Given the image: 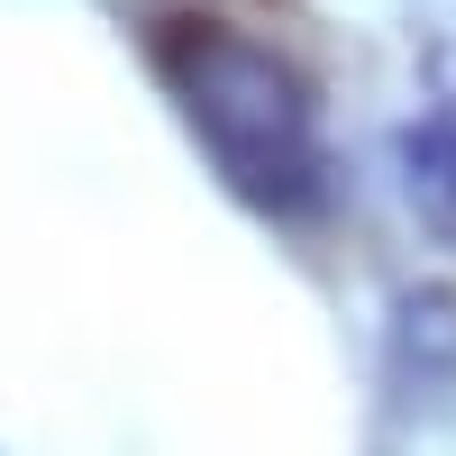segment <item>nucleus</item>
Masks as SVG:
<instances>
[{"mask_svg": "<svg viewBox=\"0 0 456 456\" xmlns=\"http://www.w3.org/2000/svg\"><path fill=\"white\" fill-rule=\"evenodd\" d=\"M137 46H146V73L165 83L183 137L201 146V165L219 174V192L238 210L274 219V228H311L329 210L320 92L274 37L174 0L137 28Z\"/></svg>", "mask_w": 456, "mask_h": 456, "instance_id": "nucleus-1", "label": "nucleus"}, {"mask_svg": "<svg viewBox=\"0 0 456 456\" xmlns=\"http://www.w3.org/2000/svg\"><path fill=\"white\" fill-rule=\"evenodd\" d=\"M374 374H384V402H393V411H447V402H456V292H447V283L393 292Z\"/></svg>", "mask_w": 456, "mask_h": 456, "instance_id": "nucleus-2", "label": "nucleus"}, {"mask_svg": "<svg viewBox=\"0 0 456 456\" xmlns=\"http://www.w3.org/2000/svg\"><path fill=\"white\" fill-rule=\"evenodd\" d=\"M393 183H402V210L456 256V110H420L393 128Z\"/></svg>", "mask_w": 456, "mask_h": 456, "instance_id": "nucleus-3", "label": "nucleus"}]
</instances>
